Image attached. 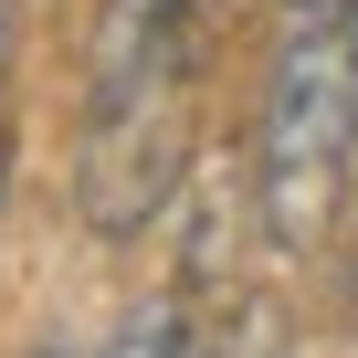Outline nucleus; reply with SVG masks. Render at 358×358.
Returning a JSON list of instances; mask_svg holds the SVG:
<instances>
[{
  "mask_svg": "<svg viewBox=\"0 0 358 358\" xmlns=\"http://www.w3.org/2000/svg\"><path fill=\"white\" fill-rule=\"evenodd\" d=\"M22 358H95V348H74L64 327H43V337H22Z\"/></svg>",
  "mask_w": 358,
  "mask_h": 358,
  "instance_id": "nucleus-5",
  "label": "nucleus"
},
{
  "mask_svg": "<svg viewBox=\"0 0 358 358\" xmlns=\"http://www.w3.org/2000/svg\"><path fill=\"white\" fill-rule=\"evenodd\" d=\"M0 179H11V148H0Z\"/></svg>",
  "mask_w": 358,
  "mask_h": 358,
  "instance_id": "nucleus-7",
  "label": "nucleus"
},
{
  "mask_svg": "<svg viewBox=\"0 0 358 358\" xmlns=\"http://www.w3.org/2000/svg\"><path fill=\"white\" fill-rule=\"evenodd\" d=\"M201 348V316H190V274L158 285V295H127L116 327L95 337V358H190Z\"/></svg>",
  "mask_w": 358,
  "mask_h": 358,
  "instance_id": "nucleus-3",
  "label": "nucleus"
},
{
  "mask_svg": "<svg viewBox=\"0 0 358 358\" xmlns=\"http://www.w3.org/2000/svg\"><path fill=\"white\" fill-rule=\"evenodd\" d=\"M243 179L274 253H327L358 179V0H285Z\"/></svg>",
  "mask_w": 358,
  "mask_h": 358,
  "instance_id": "nucleus-2",
  "label": "nucleus"
},
{
  "mask_svg": "<svg viewBox=\"0 0 358 358\" xmlns=\"http://www.w3.org/2000/svg\"><path fill=\"white\" fill-rule=\"evenodd\" d=\"M190 358H295V327H285V295H264V285L222 295V306L201 316V348H190Z\"/></svg>",
  "mask_w": 358,
  "mask_h": 358,
  "instance_id": "nucleus-4",
  "label": "nucleus"
},
{
  "mask_svg": "<svg viewBox=\"0 0 358 358\" xmlns=\"http://www.w3.org/2000/svg\"><path fill=\"white\" fill-rule=\"evenodd\" d=\"M11 43H22V0H0V74H11Z\"/></svg>",
  "mask_w": 358,
  "mask_h": 358,
  "instance_id": "nucleus-6",
  "label": "nucleus"
},
{
  "mask_svg": "<svg viewBox=\"0 0 358 358\" xmlns=\"http://www.w3.org/2000/svg\"><path fill=\"white\" fill-rule=\"evenodd\" d=\"M201 0H106L85 32L74 201L106 243H137L190 169V32Z\"/></svg>",
  "mask_w": 358,
  "mask_h": 358,
  "instance_id": "nucleus-1",
  "label": "nucleus"
}]
</instances>
